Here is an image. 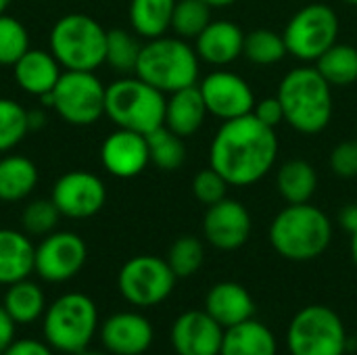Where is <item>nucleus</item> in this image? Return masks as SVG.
Here are the masks:
<instances>
[{"mask_svg":"<svg viewBox=\"0 0 357 355\" xmlns=\"http://www.w3.org/2000/svg\"><path fill=\"white\" fill-rule=\"evenodd\" d=\"M146 144H149L151 163L161 172H176L186 161L184 138L174 134L165 126H161V128L153 130L151 134H146Z\"/></svg>","mask_w":357,"mask_h":355,"instance_id":"obj_30","label":"nucleus"},{"mask_svg":"<svg viewBox=\"0 0 357 355\" xmlns=\"http://www.w3.org/2000/svg\"><path fill=\"white\" fill-rule=\"evenodd\" d=\"M351 259L357 268V228L351 232Z\"/></svg>","mask_w":357,"mask_h":355,"instance_id":"obj_45","label":"nucleus"},{"mask_svg":"<svg viewBox=\"0 0 357 355\" xmlns=\"http://www.w3.org/2000/svg\"><path fill=\"white\" fill-rule=\"evenodd\" d=\"M228 186L230 184L226 182V178L218 169H213L209 165V167L201 169L195 176V180H192V195L197 197L199 203H203L205 207H209V205H215L222 199H226Z\"/></svg>","mask_w":357,"mask_h":355,"instance_id":"obj_38","label":"nucleus"},{"mask_svg":"<svg viewBox=\"0 0 357 355\" xmlns=\"http://www.w3.org/2000/svg\"><path fill=\"white\" fill-rule=\"evenodd\" d=\"M345 355H347V354H345Z\"/></svg>","mask_w":357,"mask_h":355,"instance_id":"obj_49","label":"nucleus"},{"mask_svg":"<svg viewBox=\"0 0 357 355\" xmlns=\"http://www.w3.org/2000/svg\"><path fill=\"white\" fill-rule=\"evenodd\" d=\"M251 113L272 130H276L284 121V109H282V103L278 96H266L261 100H255Z\"/></svg>","mask_w":357,"mask_h":355,"instance_id":"obj_40","label":"nucleus"},{"mask_svg":"<svg viewBox=\"0 0 357 355\" xmlns=\"http://www.w3.org/2000/svg\"><path fill=\"white\" fill-rule=\"evenodd\" d=\"M88 249L82 236L75 232H50L36 247V266L33 272L52 285L67 282L77 276L86 264Z\"/></svg>","mask_w":357,"mask_h":355,"instance_id":"obj_12","label":"nucleus"},{"mask_svg":"<svg viewBox=\"0 0 357 355\" xmlns=\"http://www.w3.org/2000/svg\"><path fill=\"white\" fill-rule=\"evenodd\" d=\"M205 262V245L197 236H180L167 253V264L178 278H188L201 270Z\"/></svg>","mask_w":357,"mask_h":355,"instance_id":"obj_35","label":"nucleus"},{"mask_svg":"<svg viewBox=\"0 0 357 355\" xmlns=\"http://www.w3.org/2000/svg\"><path fill=\"white\" fill-rule=\"evenodd\" d=\"M140 50H142V44L138 42V38L132 31H128V29H109L107 31L105 63L113 71H117L121 75L136 73Z\"/></svg>","mask_w":357,"mask_h":355,"instance_id":"obj_31","label":"nucleus"},{"mask_svg":"<svg viewBox=\"0 0 357 355\" xmlns=\"http://www.w3.org/2000/svg\"><path fill=\"white\" fill-rule=\"evenodd\" d=\"M155 331L149 318L136 312H119L100 326V341L113 355H142L153 345Z\"/></svg>","mask_w":357,"mask_h":355,"instance_id":"obj_18","label":"nucleus"},{"mask_svg":"<svg viewBox=\"0 0 357 355\" xmlns=\"http://www.w3.org/2000/svg\"><path fill=\"white\" fill-rule=\"evenodd\" d=\"M176 0H132L130 23L136 36L146 40L161 38L172 27Z\"/></svg>","mask_w":357,"mask_h":355,"instance_id":"obj_27","label":"nucleus"},{"mask_svg":"<svg viewBox=\"0 0 357 355\" xmlns=\"http://www.w3.org/2000/svg\"><path fill=\"white\" fill-rule=\"evenodd\" d=\"M0 355H54L48 343L36 339H15Z\"/></svg>","mask_w":357,"mask_h":355,"instance_id":"obj_41","label":"nucleus"},{"mask_svg":"<svg viewBox=\"0 0 357 355\" xmlns=\"http://www.w3.org/2000/svg\"><path fill=\"white\" fill-rule=\"evenodd\" d=\"M282 36L293 56L301 61H318L333 44H337V13L326 4H307L291 17Z\"/></svg>","mask_w":357,"mask_h":355,"instance_id":"obj_11","label":"nucleus"},{"mask_svg":"<svg viewBox=\"0 0 357 355\" xmlns=\"http://www.w3.org/2000/svg\"><path fill=\"white\" fill-rule=\"evenodd\" d=\"M8 2H10V0H0V15H4V13H6V8H8Z\"/></svg>","mask_w":357,"mask_h":355,"instance_id":"obj_46","label":"nucleus"},{"mask_svg":"<svg viewBox=\"0 0 357 355\" xmlns=\"http://www.w3.org/2000/svg\"><path fill=\"white\" fill-rule=\"evenodd\" d=\"M61 69L63 67L54 59V54L48 50H42V48H29L13 65V73H15L19 88L38 98H44L54 90V86L63 73Z\"/></svg>","mask_w":357,"mask_h":355,"instance_id":"obj_20","label":"nucleus"},{"mask_svg":"<svg viewBox=\"0 0 357 355\" xmlns=\"http://www.w3.org/2000/svg\"><path fill=\"white\" fill-rule=\"evenodd\" d=\"M203 236L220 251H236L251 236V216L234 199H222L209 205L203 218Z\"/></svg>","mask_w":357,"mask_h":355,"instance_id":"obj_15","label":"nucleus"},{"mask_svg":"<svg viewBox=\"0 0 357 355\" xmlns=\"http://www.w3.org/2000/svg\"><path fill=\"white\" fill-rule=\"evenodd\" d=\"M331 169L339 178H357V140H345L333 149Z\"/></svg>","mask_w":357,"mask_h":355,"instance_id":"obj_39","label":"nucleus"},{"mask_svg":"<svg viewBox=\"0 0 357 355\" xmlns=\"http://www.w3.org/2000/svg\"><path fill=\"white\" fill-rule=\"evenodd\" d=\"M199 90L207 105V111L222 121L249 115L255 105V94L247 80L232 71H213L201 84Z\"/></svg>","mask_w":357,"mask_h":355,"instance_id":"obj_14","label":"nucleus"},{"mask_svg":"<svg viewBox=\"0 0 357 355\" xmlns=\"http://www.w3.org/2000/svg\"><path fill=\"white\" fill-rule=\"evenodd\" d=\"M105 96L107 86L94 71H63L54 90L40 100L71 126H92L105 115Z\"/></svg>","mask_w":357,"mask_h":355,"instance_id":"obj_9","label":"nucleus"},{"mask_svg":"<svg viewBox=\"0 0 357 355\" xmlns=\"http://www.w3.org/2000/svg\"><path fill=\"white\" fill-rule=\"evenodd\" d=\"M339 222L343 224V228L351 234L357 228V203H349L339 211Z\"/></svg>","mask_w":357,"mask_h":355,"instance_id":"obj_43","label":"nucleus"},{"mask_svg":"<svg viewBox=\"0 0 357 355\" xmlns=\"http://www.w3.org/2000/svg\"><path fill=\"white\" fill-rule=\"evenodd\" d=\"M284 109V121L301 134H318L333 119V86L316 67L289 71L276 94Z\"/></svg>","mask_w":357,"mask_h":355,"instance_id":"obj_3","label":"nucleus"},{"mask_svg":"<svg viewBox=\"0 0 357 355\" xmlns=\"http://www.w3.org/2000/svg\"><path fill=\"white\" fill-rule=\"evenodd\" d=\"M178 276L167 259L155 255H136L128 259L117 276L121 297L134 308H155L163 303L176 287Z\"/></svg>","mask_w":357,"mask_h":355,"instance_id":"obj_10","label":"nucleus"},{"mask_svg":"<svg viewBox=\"0 0 357 355\" xmlns=\"http://www.w3.org/2000/svg\"><path fill=\"white\" fill-rule=\"evenodd\" d=\"M107 29L84 13L63 15L50 29V52L65 71H96L105 63Z\"/></svg>","mask_w":357,"mask_h":355,"instance_id":"obj_6","label":"nucleus"},{"mask_svg":"<svg viewBox=\"0 0 357 355\" xmlns=\"http://www.w3.org/2000/svg\"><path fill=\"white\" fill-rule=\"evenodd\" d=\"M61 218L63 216L56 209L52 199H33L31 203L25 205V209L21 213V226H23L25 234L44 239L50 232H54Z\"/></svg>","mask_w":357,"mask_h":355,"instance_id":"obj_36","label":"nucleus"},{"mask_svg":"<svg viewBox=\"0 0 357 355\" xmlns=\"http://www.w3.org/2000/svg\"><path fill=\"white\" fill-rule=\"evenodd\" d=\"M287 347L291 355H345L347 331L335 310L314 303L293 316Z\"/></svg>","mask_w":357,"mask_h":355,"instance_id":"obj_8","label":"nucleus"},{"mask_svg":"<svg viewBox=\"0 0 357 355\" xmlns=\"http://www.w3.org/2000/svg\"><path fill=\"white\" fill-rule=\"evenodd\" d=\"M100 163L111 176L121 180L140 176L151 163L146 136L117 128L100 144Z\"/></svg>","mask_w":357,"mask_h":355,"instance_id":"obj_17","label":"nucleus"},{"mask_svg":"<svg viewBox=\"0 0 357 355\" xmlns=\"http://www.w3.org/2000/svg\"><path fill=\"white\" fill-rule=\"evenodd\" d=\"M2 305L17 324H31L46 312L44 291L27 278L8 285Z\"/></svg>","mask_w":357,"mask_h":355,"instance_id":"obj_28","label":"nucleus"},{"mask_svg":"<svg viewBox=\"0 0 357 355\" xmlns=\"http://www.w3.org/2000/svg\"><path fill=\"white\" fill-rule=\"evenodd\" d=\"M96 328V305L84 293L61 295L44 312V339L52 349L63 354L75 355L88 349Z\"/></svg>","mask_w":357,"mask_h":355,"instance_id":"obj_7","label":"nucleus"},{"mask_svg":"<svg viewBox=\"0 0 357 355\" xmlns=\"http://www.w3.org/2000/svg\"><path fill=\"white\" fill-rule=\"evenodd\" d=\"M75 355H107V354H100V352H88V349H84V352H79V354Z\"/></svg>","mask_w":357,"mask_h":355,"instance_id":"obj_47","label":"nucleus"},{"mask_svg":"<svg viewBox=\"0 0 357 355\" xmlns=\"http://www.w3.org/2000/svg\"><path fill=\"white\" fill-rule=\"evenodd\" d=\"M331 241L333 224L312 203L287 205L270 226L274 251L289 262H312L328 249Z\"/></svg>","mask_w":357,"mask_h":355,"instance_id":"obj_2","label":"nucleus"},{"mask_svg":"<svg viewBox=\"0 0 357 355\" xmlns=\"http://www.w3.org/2000/svg\"><path fill=\"white\" fill-rule=\"evenodd\" d=\"M136 75L163 94H172L197 84L199 54L186 40L178 36L153 38L142 44Z\"/></svg>","mask_w":357,"mask_h":355,"instance_id":"obj_4","label":"nucleus"},{"mask_svg":"<svg viewBox=\"0 0 357 355\" xmlns=\"http://www.w3.org/2000/svg\"><path fill=\"white\" fill-rule=\"evenodd\" d=\"M169 339L178 355H220L224 328L205 310H188L172 324Z\"/></svg>","mask_w":357,"mask_h":355,"instance_id":"obj_16","label":"nucleus"},{"mask_svg":"<svg viewBox=\"0 0 357 355\" xmlns=\"http://www.w3.org/2000/svg\"><path fill=\"white\" fill-rule=\"evenodd\" d=\"M29 50V33L25 25L10 17L0 15V65L13 67Z\"/></svg>","mask_w":357,"mask_h":355,"instance_id":"obj_37","label":"nucleus"},{"mask_svg":"<svg viewBox=\"0 0 357 355\" xmlns=\"http://www.w3.org/2000/svg\"><path fill=\"white\" fill-rule=\"evenodd\" d=\"M50 199L54 201L63 218L88 220L105 207L107 188L98 176L90 172L73 169L63 174L54 182Z\"/></svg>","mask_w":357,"mask_h":355,"instance_id":"obj_13","label":"nucleus"},{"mask_svg":"<svg viewBox=\"0 0 357 355\" xmlns=\"http://www.w3.org/2000/svg\"><path fill=\"white\" fill-rule=\"evenodd\" d=\"M278 192L289 205L310 203L318 188V174L312 163L303 159L287 161L276 176Z\"/></svg>","mask_w":357,"mask_h":355,"instance_id":"obj_26","label":"nucleus"},{"mask_svg":"<svg viewBox=\"0 0 357 355\" xmlns=\"http://www.w3.org/2000/svg\"><path fill=\"white\" fill-rule=\"evenodd\" d=\"M211 8H222V6H230V4H234V2H238V0H205Z\"/></svg>","mask_w":357,"mask_h":355,"instance_id":"obj_44","label":"nucleus"},{"mask_svg":"<svg viewBox=\"0 0 357 355\" xmlns=\"http://www.w3.org/2000/svg\"><path fill=\"white\" fill-rule=\"evenodd\" d=\"M243 54L255 65H274L289 54V48L282 33L272 29H253L245 33Z\"/></svg>","mask_w":357,"mask_h":355,"instance_id":"obj_32","label":"nucleus"},{"mask_svg":"<svg viewBox=\"0 0 357 355\" xmlns=\"http://www.w3.org/2000/svg\"><path fill=\"white\" fill-rule=\"evenodd\" d=\"M207 105L203 100V94L199 90V84L176 90L165 98V128H169L174 134L188 138L199 132L207 117Z\"/></svg>","mask_w":357,"mask_h":355,"instance_id":"obj_22","label":"nucleus"},{"mask_svg":"<svg viewBox=\"0 0 357 355\" xmlns=\"http://www.w3.org/2000/svg\"><path fill=\"white\" fill-rule=\"evenodd\" d=\"M345 4H357V0H343Z\"/></svg>","mask_w":357,"mask_h":355,"instance_id":"obj_48","label":"nucleus"},{"mask_svg":"<svg viewBox=\"0 0 357 355\" xmlns=\"http://www.w3.org/2000/svg\"><path fill=\"white\" fill-rule=\"evenodd\" d=\"M15 326L17 322L8 316L4 305H0V354L15 341Z\"/></svg>","mask_w":357,"mask_h":355,"instance_id":"obj_42","label":"nucleus"},{"mask_svg":"<svg viewBox=\"0 0 357 355\" xmlns=\"http://www.w3.org/2000/svg\"><path fill=\"white\" fill-rule=\"evenodd\" d=\"M316 69L331 86H351L357 82V48L351 44H333L318 61Z\"/></svg>","mask_w":357,"mask_h":355,"instance_id":"obj_29","label":"nucleus"},{"mask_svg":"<svg viewBox=\"0 0 357 355\" xmlns=\"http://www.w3.org/2000/svg\"><path fill=\"white\" fill-rule=\"evenodd\" d=\"M276 155V132L249 113L220 126L211 142L209 165L218 169L230 186H251L270 174Z\"/></svg>","mask_w":357,"mask_h":355,"instance_id":"obj_1","label":"nucleus"},{"mask_svg":"<svg viewBox=\"0 0 357 355\" xmlns=\"http://www.w3.org/2000/svg\"><path fill=\"white\" fill-rule=\"evenodd\" d=\"M211 23V6L205 0H176L172 27L182 40H197V36Z\"/></svg>","mask_w":357,"mask_h":355,"instance_id":"obj_33","label":"nucleus"},{"mask_svg":"<svg viewBox=\"0 0 357 355\" xmlns=\"http://www.w3.org/2000/svg\"><path fill=\"white\" fill-rule=\"evenodd\" d=\"M38 184V167L23 155L0 157V201L17 203L27 199Z\"/></svg>","mask_w":357,"mask_h":355,"instance_id":"obj_25","label":"nucleus"},{"mask_svg":"<svg viewBox=\"0 0 357 355\" xmlns=\"http://www.w3.org/2000/svg\"><path fill=\"white\" fill-rule=\"evenodd\" d=\"M105 115L117 128L146 136L165 123V94L138 75H123L107 86Z\"/></svg>","mask_w":357,"mask_h":355,"instance_id":"obj_5","label":"nucleus"},{"mask_svg":"<svg viewBox=\"0 0 357 355\" xmlns=\"http://www.w3.org/2000/svg\"><path fill=\"white\" fill-rule=\"evenodd\" d=\"M29 130V111L13 98H0V153L15 149Z\"/></svg>","mask_w":357,"mask_h":355,"instance_id":"obj_34","label":"nucleus"},{"mask_svg":"<svg viewBox=\"0 0 357 355\" xmlns=\"http://www.w3.org/2000/svg\"><path fill=\"white\" fill-rule=\"evenodd\" d=\"M220 355H278V341L264 322L251 318L224 331Z\"/></svg>","mask_w":357,"mask_h":355,"instance_id":"obj_24","label":"nucleus"},{"mask_svg":"<svg viewBox=\"0 0 357 355\" xmlns=\"http://www.w3.org/2000/svg\"><path fill=\"white\" fill-rule=\"evenodd\" d=\"M205 312L226 331L253 318L255 299L243 285L224 280L209 289L205 297Z\"/></svg>","mask_w":357,"mask_h":355,"instance_id":"obj_19","label":"nucleus"},{"mask_svg":"<svg viewBox=\"0 0 357 355\" xmlns=\"http://www.w3.org/2000/svg\"><path fill=\"white\" fill-rule=\"evenodd\" d=\"M197 54L201 61L224 67L236 61L243 54L245 33L232 21H211L199 36H197Z\"/></svg>","mask_w":357,"mask_h":355,"instance_id":"obj_21","label":"nucleus"},{"mask_svg":"<svg viewBox=\"0 0 357 355\" xmlns=\"http://www.w3.org/2000/svg\"><path fill=\"white\" fill-rule=\"evenodd\" d=\"M36 266V247L29 234L0 228V285L8 287L29 278Z\"/></svg>","mask_w":357,"mask_h":355,"instance_id":"obj_23","label":"nucleus"}]
</instances>
